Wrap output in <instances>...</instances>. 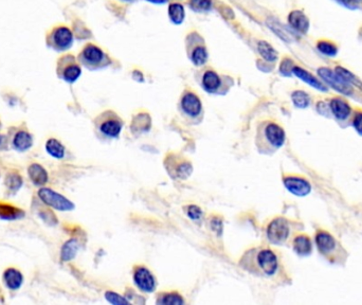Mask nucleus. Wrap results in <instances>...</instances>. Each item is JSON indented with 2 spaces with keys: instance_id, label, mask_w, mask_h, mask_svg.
<instances>
[{
  "instance_id": "36",
  "label": "nucleus",
  "mask_w": 362,
  "mask_h": 305,
  "mask_svg": "<svg viewBox=\"0 0 362 305\" xmlns=\"http://www.w3.org/2000/svg\"><path fill=\"white\" fill-rule=\"evenodd\" d=\"M105 297L107 299L111 304H117V305H122V304H128V301L126 299H124L121 296H119L116 292H107L105 294Z\"/></svg>"
},
{
  "instance_id": "38",
  "label": "nucleus",
  "mask_w": 362,
  "mask_h": 305,
  "mask_svg": "<svg viewBox=\"0 0 362 305\" xmlns=\"http://www.w3.org/2000/svg\"><path fill=\"white\" fill-rule=\"evenodd\" d=\"M353 125H354L355 130H357L360 136H362V112H358L355 116L354 121H353Z\"/></svg>"
},
{
  "instance_id": "13",
  "label": "nucleus",
  "mask_w": 362,
  "mask_h": 305,
  "mask_svg": "<svg viewBox=\"0 0 362 305\" xmlns=\"http://www.w3.org/2000/svg\"><path fill=\"white\" fill-rule=\"evenodd\" d=\"M223 78L213 70H206L201 76V86L209 94H219L224 88Z\"/></svg>"
},
{
  "instance_id": "1",
  "label": "nucleus",
  "mask_w": 362,
  "mask_h": 305,
  "mask_svg": "<svg viewBox=\"0 0 362 305\" xmlns=\"http://www.w3.org/2000/svg\"><path fill=\"white\" fill-rule=\"evenodd\" d=\"M240 265L248 272L260 276H271L278 270V258L267 248H253L244 254Z\"/></svg>"
},
{
  "instance_id": "28",
  "label": "nucleus",
  "mask_w": 362,
  "mask_h": 305,
  "mask_svg": "<svg viewBox=\"0 0 362 305\" xmlns=\"http://www.w3.org/2000/svg\"><path fill=\"white\" fill-rule=\"evenodd\" d=\"M169 16L170 20L175 24H181L184 20L185 11L182 4H172L169 6Z\"/></svg>"
},
{
  "instance_id": "11",
  "label": "nucleus",
  "mask_w": 362,
  "mask_h": 305,
  "mask_svg": "<svg viewBox=\"0 0 362 305\" xmlns=\"http://www.w3.org/2000/svg\"><path fill=\"white\" fill-rule=\"evenodd\" d=\"M73 34L66 26H58L50 34V46L57 51H64L71 47Z\"/></svg>"
},
{
  "instance_id": "29",
  "label": "nucleus",
  "mask_w": 362,
  "mask_h": 305,
  "mask_svg": "<svg viewBox=\"0 0 362 305\" xmlns=\"http://www.w3.org/2000/svg\"><path fill=\"white\" fill-rule=\"evenodd\" d=\"M77 249H78V244L75 240H70L66 242L60 251L61 260L65 262L72 260L77 252Z\"/></svg>"
},
{
  "instance_id": "27",
  "label": "nucleus",
  "mask_w": 362,
  "mask_h": 305,
  "mask_svg": "<svg viewBox=\"0 0 362 305\" xmlns=\"http://www.w3.org/2000/svg\"><path fill=\"white\" fill-rule=\"evenodd\" d=\"M335 72H336L337 74H339L350 85L355 86V87L359 88L360 90H362V82H361V80L355 74H353L351 71H349L348 69L343 68L341 66H338V67H336V69H335Z\"/></svg>"
},
{
  "instance_id": "21",
  "label": "nucleus",
  "mask_w": 362,
  "mask_h": 305,
  "mask_svg": "<svg viewBox=\"0 0 362 305\" xmlns=\"http://www.w3.org/2000/svg\"><path fill=\"white\" fill-rule=\"evenodd\" d=\"M267 24H268L269 28L273 32H275L282 40H284L285 42H294L296 40V38L294 36L293 33H291L290 31H288V29H286L285 26L282 24L280 22H278L277 20L268 18L267 20Z\"/></svg>"
},
{
  "instance_id": "18",
  "label": "nucleus",
  "mask_w": 362,
  "mask_h": 305,
  "mask_svg": "<svg viewBox=\"0 0 362 305\" xmlns=\"http://www.w3.org/2000/svg\"><path fill=\"white\" fill-rule=\"evenodd\" d=\"M330 107L333 114L336 116L338 120L341 121L347 120L352 112L351 106L346 101L339 98H333L330 103Z\"/></svg>"
},
{
  "instance_id": "10",
  "label": "nucleus",
  "mask_w": 362,
  "mask_h": 305,
  "mask_svg": "<svg viewBox=\"0 0 362 305\" xmlns=\"http://www.w3.org/2000/svg\"><path fill=\"white\" fill-rule=\"evenodd\" d=\"M57 74L67 83H74L81 76L82 69L72 56H67L60 58L57 67Z\"/></svg>"
},
{
  "instance_id": "31",
  "label": "nucleus",
  "mask_w": 362,
  "mask_h": 305,
  "mask_svg": "<svg viewBox=\"0 0 362 305\" xmlns=\"http://www.w3.org/2000/svg\"><path fill=\"white\" fill-rule=\"evenodd\" d=\"M184 301L181 298V296L178 294L177 292H169V294H164L162 296L159 297V299L157 300V304L160 305H181L183 304Z\"/></svg>"
},
{
  "instance_id": "3",
  "label": "nucleus",
  "mask_w": 362,
  "mask_h": 305,
  "mask_svg": "<svg viewBox=\"0 0 362 305\" xmlns=\"http://www.w3.org/2000/svg\"><path fill=\"white\" fill-rule=\"evenodd\" d=\"M95 128L105 138H118L123 128V121L116 112L107 110L96 118Z\"/></svg>"
},
{
  "instance_id": "35",
  "label": "nucleus",
  "mask_w": 362,
  "mask_h": 305,
  "mask_svg": "<svg viewBox=\"0 0 362 305\" xmlns=\"http://www.w3.org/2000/svg\"><path fill=\"white\" fill-rule=\"evenodd\" d=\"M294 62L290 58H285L283 62H281V67H280V72L285 76H290L291 74H293L294 70Z\"/></svg>"
},
{
  "instance_id": "4",
  "label": "nucleus",
  "mask_w": 362,
  "mask_h": 305,
  "mask_svg": "<svg viewBox=\"0 0 362 305\" xmlns=\"http://www.w3.org/2000/svg\"><path fill=\"white\" fill-rule=\"evenodd\" d=\"M79 62L82 64L90 69H98L102 67H106L109 65V58L106 56L105 53L99 47L94 44H87L83 49L81 56H79Z\"/></svg>"
},
{
  "instance_id": "23",
  "label": "nucleus",
  "mask_w": 362,
  "mask_h": 305,
  "mask_svg": "<svg viewBox=\"0 0 362 305\" xmlns=\"http://www.w3.org/2000/svg\"><path fill=\"white\" fill-rule=\"evenodd\" d=\"M13 146L17 150L24 152L33 146V138L29 132L20 130L14 136Z\"/></svg>"
},
{
  "instance_id": "40",
  "label": "nucleus",
  "mask_w": 362,
  "mask_h": 305,
  "mask_svg": "<svg viewBox=\"0 0 362 305\" xmlns=\"http://www.w3.org/2000/svg\"><path fill=\"white\" fill-rule=\"evenodd\" d=\"M146 2H152V4H162L167 2V0H146Z\"/></svg>"
},
{
  "instance_id": "16",
  "label": "nucleus",
  "mask_w": 362,
  "mask_h": 305,
  "mask_svg": "<svg viewBox=\"0 0 362 305\" xmlns=\"http://www.w3.org/2000/svg\"><path fill=\"white\" fill-rule=\"evenodd\" d=\"M288 22L291 28L301 34H306L310 29V20L300 10H295L288 15Z\"/></svg>"
},
{
  "instance_id": "20",
  "label": "nucleus",
  "mask_w": 362,
  "mask_h": 305,
  "mask_svg": "<svg viewBox=\"0 0 362 305\" xmlns=\"http://www.w3.org/2000/svg\"><path fill=\"white\" fill-rule=\"evenodd\" d=\"M28 174L31 179V182L37 186H45L48 182V173L45 168L40 164H33L28 168Z\"/></svg>"
},
{
  "instance_id": "8",
  "label": "nucleus",
  "mask_w": 362,
  "mask_h": 305,
  "mask_svg": "<svg viewBox=\"0 0 362 305\" xmlns=\"http://www.w3.org/2000/svg\"><path fill=\"white\" fill-rule=\"evenodd\" d=\"M289 224L283 218L273 220L267 228V238L275 245L284 244L289 236Z\"/></svg>"
},
{
  "instance_id": "24",
  "label": "nucleus",
  "mask_w": 362,
  "mask_h": 305,
  "mask_svg": "<svg viewBox=\"0 0 362 305\" xmlns=\"http://www.w3.org/2000/svg\"><path fill=\"white\" fill-rule=\"evenodd\" d=\"M23 216V212L13 206L0 202V220H15Z\"/></svg>"
},
{
  "instance_id": "14",
  "label": "nucleus",
  "mask_w": 362,
  "mask_h": 305,
  "mask_svg": "<svg viewBox=\"0 0 362 305\" xmlns=\"http://www.w3.org/2000/svg\"><path fill=\"white\" fill-rule=\"evenodd\" d=\"M284 186L286 189L296 196H306L312 192V186L306 179L301 177L289 176L284 178Z\"/></svg>"
},
{
  "instance_id": "17",
  "label": "nucleus",
  "mask_w": 362,
  "mask_h": 305,
  "mask_svg": "<svg viewBox=\"0 0 362 305\" xmlns=\"http://www.w3.org/2000/svg\"><path fill=\"white\" fill-rule=\"evenodd\" d=\"M293 74L297 78H299L300 80H302L303 82H305L306 84H308L310 86L318 89V90L328 92V87H326L325 85H323L319 80H318L316 76H314L312 74L308 72L307 70H305V69H303L301 67L295 66L294 70H293Z\"/></svg>"
},
{
  "instance_id": "32",
  "label": "nucleus",
  "mask_w": 362,
  "mask_h": 305,
  "mask_svg": "<svg viewBox=\"0 0 362 305\" xmlns=\"http://www.w3.org/2000/svg\"><path fill=\"white\" fill-rule=\"evenodd\" d=\"M317 48L322 53V54H324L326 56H336L338 54L337 46L331 42L320 40L317 44Z\"/></svg>"
},
{
  "instance_id": "19",
  "label": "nucleus",
  "mask_w": 362,
  "mask_h": 305,
  "mask_svg": "<svg viewBox=\"0 0 362 305\" xmlns=\"http://www.w3.org/2000/svg\"><path fill=\"white\" fill-rule=\"evenodd\" d=\"M3 281L5 286L11 290H17L20 288L23 283V276L19 270L15 268H7L3 274Z\"/></svg>"
},
{
  "instance_id": "39",
  "label": "nucleus",
  "mask_w": 362,
  "mask_h": 305,
  "mask_svg": "<svg viewBox=\"0 0 362 305\" xmlns=\"http://www.w3.org/2000/svg\"><path fill=\"white\" fill-rule=\"evenodd\" d=\"M337 2H341L342 4H344V6L350 8H357L356 0H337Z\"/></svg>"
},
{
  "instance_id": "34",
  "label": "nucleus",
  "mask_w": 362,
  "mask_h": 305,
  "mask_svg": "<svg viewBox=\"0 0 362 305\" xmlns=\"http://www.w3.org/2000/svg\"><path fill=\"white\" fill-rule=\"evenodd\" d=\"M190 6L194 11L205 12L212 6V0H191Z\"/></svg>"
},
{
  "instance_id": "6",
  "label": "nucleus",
  "mask_w": 362,
  "mask_h": 305,
  "mask_svg": "<svg viewBox=\"0 0 362 305\" xmlns=\"http://www.w3.org/2000/svg\"><path fill=\"white\" fill-rule=\"evenodd\" d=\"M38 196L43 204L58 211H70L74 208V204L67 200L65 196L47 188H41Z\"/></svg>"
},
{
  "instance_id": "26",
  "label": "nucleus",
  "mask_w": 362,
  "mask_h": 305,
  "mask_svg": "<svg viewBox=\"0 0 362 305\" xmlns=\"http://www.w3.org/2000/svg\"><path fill=\"white\" fill-rule=\"evenodd\" d=\"M46 150L49 155L56 159H61L65 156V146L56 139H49L47 141Z\"/></svg>"
},
{
  "instance_id": "7",
  "label": "nucleus",
  "mask_w": 362,
  "mask_h": 305,
  "mask_svg": "<svg viewBox=\"0 0 362 305\" xmlns=\"http://www.w3.org/2000/svg\"><path fill=\"white\" fill-rule=\"evenodd\" d=\"M188 42V54L189 58L194 65L200 67L205 65L208 60V51L205 46L204 40L199 35L192 34Z\"/></svg>"
},
{
  "instance_id": "9",
  "label": "nucleus",
  "mask_w": 362,
  "mask_h": 305,
  "mask_svg": "<svg viewBox=\"0 0 362 305\" xmlns=\"http://www.w3.org/2000/svg\"><path fill=\"white\" fill-rule=\"evenodd\" d=\"M318 74H319V76L326 84H329L336 92L346 96H351L353 94L352 85L347 83L346 80H344L339 74L335 72V71L326 67H322L318 69Z\"/></svg>"
},
{
  "instance_id": "25",
  "label": "nucleus",
  "mask_w": 362,
  "mask_h": 305,
  "mask_svg": "<svg viewBox=\"0 0 362 305\" xmlns=\"http://www.w3.org/2000/svg\"><path fill=\"white\" fill-rule=\"evenodd\" d=\"M258 50L259 53L261 54V56L267 62H276L278 60V52L277 50L273 48L270 44H268L267 42L261 40L258 42Z\"/></svg>"
},
{
  "instance_id": "2",
  "label": "nucleus",
  "mask_w": 362,
  "mask_h": 305,
  "mask_svg": "<svg viewBox=\"0 0 362 305\" xmlns=\"http://www.w3.org/2000/svg\"><path fill=\"white\" fill-rule=\"evenodd\" d=\"M285 139V132L280 125L266 121L258 126L255 146L261 154H273L283 146Z\"/></svg>"
},
{
  "instance_id": "5",
  "label": "nucleus",
  "mask_w": 362,
  "mask_h": 305,
  "mask_svg": "<svg viewBox=\"0 0 362 305\" xmlns=\"http://www.w3.org/2000/svg\"><path fill=\"white\" fill-rule=\"evenodd\" d=\"M180 110L185 118L197 122L202 116V104L200 98L194 92H185L181 98Z\"/></svg>"
},
{
  "instance_id": "30",
  "label": "nucleus",
  "mask_w": 362,
  "mask_h": 305,
  "mask_svg": "<svg viewBox=\"0 0 362 305\" xmlns=\"http://www.w3.org/2000/svg\"><path fill=\"white\" fill-rule=\"evenodd\" d=\"M291 98H293V102H294L295 106L301 110L307 108V107L311 104V96H308V94H306L305 92H302V90L294 92L293 94H291Z\"/></svg>"
},
{
  "instance_id": "12",
  "label": "nucleus",
  "mask_w": 362,
  "mask_h": 305,
  "mask_svg": "<svg viewBox=\"0 0 362 305\" xmlns=\"http://www.w3.org/2000/svg\"><path fill=\"white\" fill-rule=\"evenodd\" d=\"M134 282L141 292H153L156 288V279L145 267H137L134 272Z\"/></svg>"
},
{
  "instance_id": "15",
  "label": "nucleus",
  "mask_w": 362,
  "mask_h": 305,
  "mask_svg": "<svg viewBox=\"0 0 362 305\" xmlns=\"http://www.w3.org/2000/svg\"><path fill=\"white\" fill-rule=\"evenodd\" d=\"M316 244L318 249H319L320 254L323 256H331L335 251L337 250L338 244L336 240L334 238L333 236H331L329 232L325 231H319L316 236Z\"/></svg>"
},
{
  "instance_id": "22",
  "label": "nucleus",
  "mask_w": 362,
  "mask_h": 305,
  "mask_svg": "<svg viewBox=\"0 0 362 305\" xmlns=\"http://www.w3.org/2000/svg\"><path fill=\"white\" fill-rule=\"evenodd\" d=\"M295 252L301 256H310L313 251V244L307 236H299L294 240Z\"/></svg>"
},
{
  "instance_id": "41",
  "label": "nucleus",
  "mask_w": 362,
  "mask_h": 305,
  "mask_svg": "<svg viewBox=\"0 0 362 305\" xmlns=\"http://www.w3.org/2000/svg\"><path fill=\"white\" fill-rule=\"evenodd\" d=\"M2 141H3V138H2V136H0V144H1Z\"/></svg>"
},
{
  "instance_id": "37",
  "label": "nucleus",
  "mask_w": 362,
  "mask_h": 305,
  "mask_svg": "<svg viewBox=\"0 0 362 305\" xmlns=\"http://www.w3.org/2000/svg\"><path fill=\"white\" fill-rule=\"evenodd\" d=\"M188 216L193 220H199L202 216V211L197 206H190L188 209Z\"/></svg>"
},
{
  "instance_id": "33",
  "label": "nucleus",
  "mask_w": 362,
  "mask_h": 305,
  "mask_svg": "<svg viewBox=\"0 0 362 305\" xmlns=\"http://www.w3.org/2000/svg\"><path fill=\"white\" fill-rule=\"evenodd\" d=\"M6 186L11 191L15 192L18 189H20V186H22V179L18 174H16V173L8 174L6 176Z\"/></svg>"
}]
</instances>
